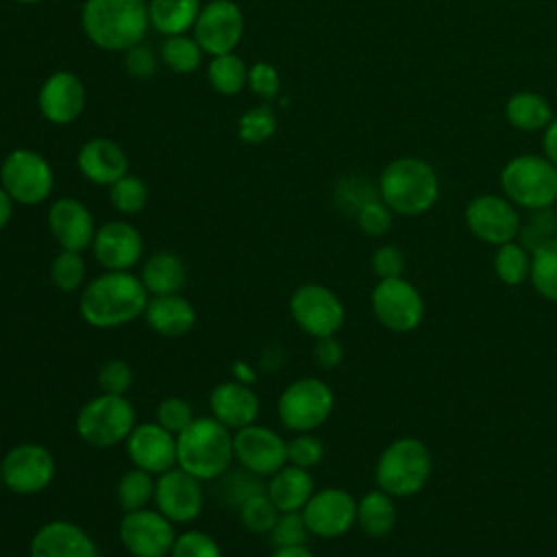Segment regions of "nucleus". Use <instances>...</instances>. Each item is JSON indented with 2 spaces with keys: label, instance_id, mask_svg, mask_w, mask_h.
<instances>
[{
  "label": "nucleus",
  "instance_id": "obj_13",
  "mask_svg": "<svg viewBox=\"0 0 557 557\" xmlns=\"http://www.w3.org/2000/svg\"><path fill=\"white\" fill-rule=\"evenodd\" d=\"M174 527L154 507H144L124 511L117 524V537L131 557H170L176 540Z\"/></svg>",
  "mask_w": 557,
  "mask_h": 557
},
{
  "label": "nucleus",
  "instance_id": "obj_30",
  "mask_svg": "<svg viewBox=\"0 0 557 557\" xmlns=\"http://www.w3.org/2000/svg\"><path fill=\"white\" fill-rule=\"evenodd\" d=\"M398 520L394 496L383 490H370L357 500V524L370 537H385Z\"/></svg>",
  "mask_w": 557,
  "mask_h": 557
},
{
  "label": "nucleus",
  "instance_id": "obj_16",
  "mask_svg": "<svg viewBox=\"0 0 557 557\" xmlns=\"http://www.w3.org/2000/svg\"><path fill=\"white\" fill-rule=\"evenodd\" d=\"M233 453L239 468L268 479L287 463V442L265 424H248L233 431Z\"/></svg>",
  "mask_w": 557,
  "mask_h": 557
},
{
  "label": "nucleus",
  "instance_id": "obj_17",
  "mask_svg": "<svg viewBox=\"0 0 557 557\" xmlns=\"http://www.w3.org/2000/svg\"><path fill=\"white\" fill-rule=\"evenodd\" d=\"M302 518L309 535L335 540L346 535L357 524V500L348 490L342 487L315 490L302 507Z\"/></svg>",
  "mask_w": 557,
  "mask_h": 557
},
{
  "label": "nucleus",
  "instance_id": "obj_28",
  "mask_svg": "<svg viewBox=\"0 0 557 557\" xmlns=\"http://www.w3.org/2000/svg\"><path fill=\"white\" fill-rule=\"evenodd\" d=\"M137 276L150 296H168L181 294L187 278V270L176 252L157 250L141 263Z\"/></svg>",
  "mask_w": 557,
  "mask_h": 557
},
{
  "label": "nucleus",
  "instance_id": "obj_38",
  "mask_svg": "<svg viewBox=\"0 0 557 557\" xmlns=\"http://www.w3.org/2000/svg\"><path fill=\"white\" fill-rule=\"evenodd\" d=\"M161 57L165 65L176 74H191L198 70L202 59V48L194 37L170 35L161 46Z\"/></svg>",
  "mask_w": 557,
  "mask_h": 557
},
{
  "label": "nucleus",
  "instance_id": "obj_22",
  "mask_svg": "<svg viewBox=\"0 0 557 557\" xmlns=\"http://www.w3.org/2000/svg\"><path fill=\"white\" fill-rule=\"evenodd\" d=\"M48 228L63 250L83 252L91 248L96 222L91 211L76 198H59L48 209Z\"/></svg>",
  "mask_w": 557,
  "mask_h": 557
},
{
  "label": "nucleus",
  "instance_id": "obj_40",
  "mask_svg": "<svg viewBox=\"0 0 557 557\" xmlns=\"http://www.w3.org/2000/svg\"><path fill=\"white\" fill-rule=\"evenodd\" d=\"M278 513L281 511L276 509V505L270 500V496L265 492L250 496L246 503H242L237 507L242 527L255 535H268L270 529L274 527Z\"/></svg>",
  "mask_w": 557,
  "mask_h": 557
},
{
  "label": "nucleus",
  "instance_id": "obj_20",
  "mask_svg": "<svg viewBox=\"0 0 557 557\" xmlns=\"http://www.w3.org/2000/svg\"><path fill=\"white\" fill-rule=\"evenodd\" d=\"M126 457L135 468L161 474L176 466V435L159 422H139L124 442Z\"/></svg>",
  "mask_w": 557,
  "mask_h": 557
},
{
  "label": "nucleus",
  "instance_id": "obj_29",
  "mask_svg": "<svg viewBox=\"0 0 557 557\" xmlns=\"http://www.w3.org/2000/svg\"><path fill=\"white\" fill-rule=\"evenodd\" d=\"M555 117L550 102L537 91H516L505 102V120L520 133H540Z\"/></svg>",
  "mask_w": 557,
  "mask_h": 557
},
{
  "label": "nucleus",
  "instance_id": "obj_2",
  "mask_svg": "<svg viewBox=\"0 0 557 557\" xmlns=\"http://www.w3.org/2000/svg\"><path fill=\"white\" fill-rule=\"evenodd\" d=\"M383 202L398 215L416 218L433 209L440 198V178L435 168L420 157H396L379 176Z\"/></svg>",
  "mask_w": 557,
  "mask_h": 557
},
{
  "label": "nucleus",
  "instance_id": "obj_26",
  "mask_svg": "<svg viewBox=\"0 0 557 557\" xmlns=\"http://www.w3.org/2000/svg\"><path fill=\"white\" fill-rule=\"evenodd\" d=\"M196 307L183 294H168V296H150L144 322L163 337H183L196 324Z\"/></svg>",
  "mask_w": 557,
  "mask_h": 557
},
{
  "label": "nucleus",
  "instance_id": "obj_19",
  "mask_svg": "<svg viewBox=\"0 0 557 557\" xmlns=\"http://www.w3.org/2000/svg\"><path fill=\"white\" fill-rule=\"evenodd\" d=\"M91 252L102 270L128 272L144 257V237L126 220H111L96 228Z\"/></svg>",
  "mask_w": 557,
  "mask_h": 557
},
{
  "label": "nucleus",
  "instance_id": "obj_24",
  "mask_svg": "<svg viewBox=\"0 0 557 557\" xmlns=\"http://www.w3.org/2000/svg\"><path fill=\"white\" fill-rule=\"evenodd\" d=\"M85 87L81 78L72 72H54L50 74L39 89V111L52 124H70L85 109Z\"/></svg>",
  "mask_w": 557,
  "mask_h": 557
},
{
  "label": "nucleus",
  "instance_id": "obj_11",
  "mask_svg": "<svg viewBox=\"0 0 557 557\" xmlns=\"http://www.w3.org/2000/svg\"><path fill=\"white\" fill-rule=\"evenodd\" d=\"M289 315L309 337L335 335L346 320L339 296L322 283H302L289 296Z\"/></svg>",
  "mask_w": 557,
  "mask_h": 557
},
{
  "label": "nucleus",
  "instance_id": "obj_36",
  "mask_svg": "<svg viewBox=\"0 0 557 557\" xmlns=\"http://www.w3.org/2000/svg\"><path fill=\"white\" fill-rule=\"evenodd\" d=\"M87 276V263L81 252L76 250H59L50 263V283L63 292L74 294L85 287Z\"/></svg>",
  "mask_w": 557,
  "mask_h": 557
},
{
  "label": "nucleus",
  "instance_id": "obj_32",
  "mask_svg": "<svg viewBox=\"0 0 557 557\" xmlns=\"http://www.w3.org/2000/svg\"><path fill=\"white\" fill-rule=\"evenodd\" d=\"M494 272L500 283L509 287L522 285L531 274V255L520 242H507L496 246L494 255Z\"/></svg>",
  "mask_w": 557,
  "mask_h": 557
},
{
  "label": "nucleus",
  "instance_id": "obj_41",
  "mask_svg": "<svg viewBox=\"0 0 557 557\" xmlns=\"http://www.w3.org/2000/svg\"><path fill=\"white\" fill-rule=\"evenodd\" d=\"M109 200L122 215H137L148 205V185L133 174H124L109 187Z\"/></svg>",
  "mask_w": 557,
  "mask_h": 557
},
{
  "label": "nucleus",
  "instance_id": "obj_44",
  "mask_svg": "<svg viewBox=\"0 0 557 557\" xmlns=\"http://www.w3.org/2000/svg\"><path fill=\"white\" fill-rule=\"evenodd\" d=\"M170 557H224L218 540L200 529L176 533Z\"/></svg>",
  "mask_w": 557,
  "mask_h": 557
},
{
  "label": "nucleus",
  "instance_id": "obj_9",
  "mask_svg": "<svg viewBox=\"0 0 557 557\" xmlns=\"http://www.w3.org/2000/svg\"><path fill=\"white\" fill-rule=\"evenodd\" d=\"M0 187L13 202L35 207L54 189V172L44 154L30 148L11 150L0 165Z\"/></svg>",
  "mask_w": 557,
  "mask_h": 557
},
{
  "label": "nucleus",
  "instance_id": "obj_45",
  "mask_svg": "<svg viewBox=\"0 0 557 557\" xmlns=\"http://www.w3.org/2000/svg\"><path fill=\"white\" fill-rule=\"evenodd\" d=\"M96 383L102 394H115V396H126V392L133 385V368L117 357H111L100 363Z\"/></svg>",
  "mask_w": 557,
  "mask_h": 557
},
{
  "label": "nucleus",
  "instance_id": "obj_37",
  "mask_svg": "<svg viewBox=\"0 0 557 557\" xmlns=\"http://www.w3.org/2000/svg\"><path fill=\"white\" fill-rule=\"evenodd\" d=\"M555 237H557V209L555 207L527 211V215L520 222L518 242L529 252H533L537 246H542Z\"/></svg>",
  "mask_w": 557,
  "mask_h": 557
},
{
  "label": "nucleus",
  "instance_id": "obj_12",
  "mask_svg": "<svg viewBox=\"0 0 557 557\" xmlns=\"http://www.w3.org/2000/svg\"><path fill=\"white\" fill-rule=\"evenodd\" d=\"M370 305L374 318L392 333H409L424 318V300L418 287L403 276L379 278Z\"/></svg>",
  "mask_w": 557,
  "mask_h": 557
},
{
  "label": "nucleus",
  "instance_id": "obj_31",
  "mask_svg": "<svg viewBox=\"0 0 557 557\" xmlns=\"http://www.w3.org/2000/svg\"><path fill=\"white\" fill-rule=\"evenodd\" d=\"M200 0H150L148 15L150 24L161 35H183L196 24L200 13Z\"/></svg>",
  "mask_w": 557,
  "mask_h": 557
},
{
  "label": "nucleus",
  "instance_id": "obj_58",
  "mask_svg": "<svg viewBox=\"0 0 557 557\" xmlns=\"http://www.w3.org/2000/svg\"><path fill=\"white\" fill-rule=\"evenodd\" d=\"M20 4H37V2H44V0H15Z\"/></svg>",
  "mask_w": 557,
  "mask_h": 557
},
{
  "label": "nucleus",
  "instance_id": "obj_7",
  "mask_svg": "<svg viewBox=\"0 0 557 557\" xmlns=\"http://www.w3.org/2000/svg\"><path fill=\"white\" fill-rule=\"evenodd\" d=\"M135 407L126 396L96 394L76 413V435L91 448H113L124 444L135 429Z\"/></svg>",
  "mask_w": 557,
  "mask_h": 557
},
{
  "label": "nucleus",
  "instance_id": "obj_33",
  "mask_svg": "<svg viewBox=\"0 0 557 557\" xmlns=\"http://www.w3.org/2000/svg\"><path fill=\"white\" fill-rule=\"evenodd\" d=\"M117 503L124 511H135L150 507L154 496V474L141 470V468H128L115 485Z\"/></svg>",
  "mask_w": 557,
  "mask_h": 557
},
{
  "label": "nucleus",
  "instance_id": "obj_49",
  "mask_svg": "<svg viewBox=\"0 0 557 557\" xmlns=\"http://www.w3.org/2000/svg\"><path fill=\"white\" fill-rule=\"evenodd\" d=\"M374 196H379V187H374L372 183H368L361 176H348V178L339 181L337 189H335V200H337L339 209L350 215H355L357 209Z\"/></svg>",
  "mask_w": 557,
  "mask_h": 557
},
{
  "label": "nucleus",
  "instance_id": "obj_1",
  "mask_svg": "<svg viewBox=\"0 0 557 557\" xmlns=\"http://www.w3.org/2000/svg\"><path fill=\"white\" fill-rule=\"evenodd\" d=\"M150 294L137 274L104 270L85 283L78 296L81 318L100 331H111L144 318Z\"/></svg>",
  "mask_w": 557,
  "mask_h": 557
},
{
  "label": "nucleus",
  "instance_id": "obj_51",
  "mask_svg": "<svg viewBox=\"0 0 557 557\" xmlns=\"http://www.w3.org/2000/svg\"><path fill=\"white\" fill-rule=\"evenodd\" d=\"M370 265H372V272L379 276V278H396V276H403V270H405V255L398 246L394 244H383L379 246L372 257H370Z\"/></svg>",
  "mask_w": 557,
  "mask_h": 557
},
{
  "label": "nucleus",
  "instance_id": "obj_6",
  "mask_svg": "<svg viewBox=\"0 0 557 557\" xmlns=\"http://www.w3.org/2000/svg\"><path fill=\"white\" fill-rule=\"evenodd\" d=\"M431 453L416 437H398L383 448L374 466L376 487L396 498L418 494L431 476Z\"/></svg>",
  "mask_w": 557,
  "mask_h": 557
},
{
  "label": "nucleus",
  "instance_id": "obj_47",
  "mask_svg": "<svg viewBox=\"0 0 557 557\" xmlns=\"http://www.w3.org/2000/svg\"><path fill=\"white\" fill-rule=\"evenodd\" d=\"M194 418L196 416H194L191 405L181 396L163 398L154 411V422H159L163 429H168L174 435L183 433L194 422Z\"/></svg>",
  "mask_w": 557,
  "mask_h": 557
},
{
  "label": "nucleus",
  "instance_id": "obj_56",
  "mask_svg": "<svg viewBox=\"0 0 557 557\" xmlns=\"http://www.w3.org/2000/svg\"><path fill=\"white\" fill-rule=\"evenodd\" d=\"M270 557H315L305 544L298 546H276Z\"/></svg>",
  "mask_w": 557,
  "mask_h": 557
},
{
  "label": "nucleus",
  "instance_id": "obj_5",
  "mask_svg": "<svg viewBox=\"0 0 557 557\" xmlns=\"http://www.w3.org/2000/svg\"><path fill=\"white\" fill-rule=\"evenodd\" d=\"M498 185L503 196L518 209L533 211L555 207L557 165H553L544 154L522 152L500 168Z\"/></svg>",
  "mask_w": 557,
  "mask_h": 557
},
{
  "label": "nucleus",
  "instance_id": "obj_4",
  "mask_svg": "<svg viewBox=\"0 0 557 557\" xmlns=\"http://www.w3.org/2000/svg\"><path fill=\"white\" fill-rule=\"evenodd\" d=\"M81 22L98 48L128 50L146 37L150 15L144 0H85Z\"/></svg>",
  "mask_w": 557,
  "mask_h": 557
},
{
  "label": "nucleus",
  "instance_id": "obj_53",
  "mask_svg": "<svg viewBox=\"0 0 557 557\" xmlns=\"http://www.w3.org/2000/svg\"><path fill=\"white\" fill-rule=\"evenodd\" d=\"M344 359V346L339 344V339L335 335H329V337H318L315 344H313V361L324 368V370H331V368H337Z\"/></svg>",
  "mask_w": 557,
  "mask_h": 557
},
{
  "label": "nucleus",
  "instance_id": "obj_42",
  "mask_svg": "<svg viewBox=\"0 0 557 557\" xmlns=\"http://www.w3.org/2000/svg\"><path fill=\"white\" fill-rule=\"evenodd\" d=\"M276 131V115L270 104L255 107L246 111L237 122V135L246 144H263Z\"/></svg>",
  "mask_w": 557,
  "mask_h": 557
},
{
  "label": "nucleus",
  "instance_id": "obj_57",
  "mask_svg": "<svg viewBox=\"0 0 557 557\" xmlns=\"http://www.w3.org/2000/svg\"><path fill=\"white\" fill-rule=\"evenodd\" d=\"M13 200L11 196L0 187V231L7 228V224L11 222V215H13Z\"/></svg>",
  "mask_w": 557,
  "mask_h": 557
},
{
  "label": "nucleus",
  "instance_id": "obj_8",
  "mask_svg": "<svg viewBox=\"0 0 557 557\" xmlns=\"http://www.w3.org/2000/svg\"><path fill=\"white\" fill-rule=\"evenodd\" d=\"M335 407L331 385L318 376H300L285 385L276 400L278 422L292 433H311L322 426Z\"/></svg>",
  "mask_w": 557,
  "mask_h": 557
},
{
  "label": "nucleus",
  "instance_id": "obj_48",
  "mask_svg": "<svg viewBox=\"0 0 557 557\" xmlns=\"http://www.w3.org/2000/svg\"><path fill=\"white\" fill-rule=\"evenodd\" d=\"M322 457H324V444L313 431L296 433L287 442V463H292V466L311 470L313 466H318L322 461Z\"/></svg>",
  "mask_w": 557,
  "mask_h": 557
},
{
  "label": "nucleus",
  "instance_id": "obj_23",
  "mask_svg": "<svg viewBox=\"0 0 557 557\" xmlns=\"http://www.w3.org/2000/svg\"><path fill=\"white\" fill-rule=\"evenodd\" d=\"M209 416L228 426L231 431L255 424L261 413V398L252 385L239 383L235 379L218 383L209 392Z\"/></svg>",
  "mask_w": 557,
  "mask_h": 557
},
{
  "label": "nucleus",
  "instance_id": "obj_54",
  "mask_svg": "<svg viewBox=\"0 0 557 557\" xmlns=\"http://www.w3.org/2000/svg\"><path fill=\"white\" fill-rule=\"evenodd\" d=\"M542 154L557 165V115L550 120V124L542 131Z\"/></svg>",
  "mask_w": 557,
  "mask_h": 557
},
{
  "label": "nucleus",
  "instance_id": "obj_35",
  "mask_svg": "<svg viewBox=\"0 0 557 557\" xmlns=\"http://www.w3.org/2000/svg\"><path fill=\"white\" fill-rule=\"evenodd\" d=\"M209 83L218 94H239L242 87L248 83V67L233 52L218 54L209 63Z\"/></svg>",
  "mask_w": 557,
  "mask_h": 557
},
{
  "label": "nucleus",
  "instance_id": "obj_15",
  "mask_svg": "<svg viewBox=\"0 0 557 557\" xmlns=\"http://www.w3.org/2000/svg\"><path fill=\"white\" fill-rule=\"evenodd\" d=\"M152 505L174 524H189L200 518L205 509L202 481L174 466L154 476Z\"/></svg>",
  "mask_w": 557,
  "mask_h": 557
},
{
  "label": "nucleus",
  "instance_id": "obj_21",
  "mask_svg": "<svg viewBox=\"0 0 557 557\" xmlns=\"http://www.w3.org/2000/svg\"><path fill=\"white\" fill-rule=\"evenodd\" d=\"M28 557H100L94 537L72 520L44 522L30 537Z\"/></svg>",
  "mask_w": 557,
  "mask_h": 557
},
{
  "label": "nucleus",
  "instance_id": "obj_3",
  "mask_svg": "<svg viewBox=\"0 0 557 557\" xmlns=\"http://www.w3.org/2000/svg\"><path fill=\"white\" fill-rule=\"evenodd\" d=\"M233 461V431L213 416L194 418L176 435V466L202 483L218 481Z\"/></svg>",
  "mask_w": 557,
  "mask_h": 557
},
{
  "label": "nucleus",
  "instance_id": "obj_34",
  "mask_svg": "<svg viewBox=\"0 0 557 557\" xmlns=\"http://www.w3.org/2000/svg\"><path fill=\"white\" fill-rule=\"evenodd\" d=\"M529 278L542 298L557 302V237L531 252Z\"/></svg>",
  "mask_w": 557,
  "mask_h": 557
},
{
  "label": "nucleus",
  "instance_id": "obj_55",
  "mask_svg": "<svg viewBox=\"0 0 557 557\" xmlns=\"http://www.w3.org/2000/svg\"><path fill=\"white\" fill-rule=\"evenodd\" d=\"M231 372H233V379L239 381V383H246V385H252L257 381V374H255V368L244 361V359H237L233 366H231Z\"/></svg>",
  "mask_w": 557,
  "mask_h": 557
},
{
  "label": "nucleus",
  "instance_id": "obj_46",
  "mask_svg": "<svg viewBox=\"0 0 557 557\" xmlns=\"http://www.w3.org/2000/svg\"><path fill=\"white\" fill-rule=\"evenodd\" d=\"M270 542L276 546H298L309 537V529L305 524L302 511H281L274 527L268 533Z\"/></svg>",
  "mask_w": 557,
  "mask_h": 557
},
{
  "label": "nucleus",
  "instance_id": "obj_25",
  "mask_svg": "<svg viewBox=\"0 0 557 557\" xmlns=\"http://www.w3.org/2000/svg\"><path fill=\"white\" fill-rule=\"evenodd\" d=\"M76 163L81 174L96 185L111 187L117 178L128 174V159L124 150L107 137H94L85 141L78 150Z\"/></svg>",
  "mask_w": 557,
  "mask_h": 557
},
{
  "label": "nucleus",
  "instance_id": "obj_50",
  "mask_svg": "<svg viewBox=\"0 0 557 557\" xmlns=\"http://www.w3.org/2000/svg\"><path fill=\"white\" fill-rule=\"evenodd\" d=\"M248 85L250 89L265 98V100H272L278 96L281 91V76L276 72V67L268 61H257L250 70H248Z\"/></svg>",
  "mask_w": 557,
  "mask_h": 557
},
{
  "label": "nucleus",
  "instance_id": "obj_27",
  "mask_svg": "<svg viewBox=\"0 0 557 557\" xmlns=\"http://www.w3.org/2000/svg\"><path fill=\"white\" fill-rule=\"evenodd\" d=\"M313 492L311 472L292 463H285L265 481V494L278 511H302Z\"/></svg>",
  "mask_w": 557,
  "mask_h": 557
},
{
  "label": "nucleus",
  "instance_id": "obj_14",
  "mask_svg": "<svg viewBox=\"0 0 557 557\" xmlns=\"http://www.w3.org/2000/svg\"><path fill=\"white\" fill-rule=\"evenodd\" d=\"M463 222L476 239L490 246H503L518 239L522 215L503 194H481L466 205Z\"/></svg>",
  "mask_w": 557,
  "mask_h": 557
},
{
  "label": "nucleus",
  "instance_id": "obj_43",
  "mask_svg": "<svg viewBox=\"0 0 557 557\" xmlns=\"http://www.w3.org/2000/svg\"><path fill=\"white\" fill-rule=\"evenodd\" d=\"M352 218H355L359 231L366 233L368 237H383L385 233H389V228L394 224V211L383 202L381 194L370 198L368 202H363Z\"/></svg>",
  "mask_w": 557,
  "mask_h": 557
},
{
  "label": "nucleus",
  "instance_id": "obj_52",
  "mask_svg": "<svg viewBox=\"0 0 557 557\" xmlns=\"http://www.w3.org/2000/svg\"><path fill=\"white\" fill-rule=\"evenodd\" d=\"M124 65H126L128 74H133L137 78H150L157 72V57L148 46L137 44L126 50Z\"/></svg>",
  "mask_w": 557,
  "mask_h": 557
},
{
  "label": "nucleus",
  "instance_id": "obj_10",
  "mask_svg": "<svg viewBox=\"0 0 557 557\" xmlns=\"http://www.w3.org/2000/svg\"><path fill=\"white\" fill-rule=\"evenodd\" d=\"M57 476L54 455L37 442L11 446L0 459V483L17 496H35Z\"/></svg>",
  "mask_w": 557,
  "mask_h": 557
},
{
  "label": "nucleus",
  "instance_id": "obj_39",
  "mask_svg": "<svg viewBox=\"0 0 557 557\" xmlns=\"http://www.w3.org/2000/svg\"><path fill=\"white\" fill-rule=\"evenodd\" d=\"M218 492H220V498L226 503V505H233V507H239L242 503H246L250 496L259 494V492H265V483L261 476L239 468V470H226L220 479H218Z\"/></svg>",
  "mask_w": 557,
  "mask_h": 557
},
{
  "label": "nucleus",
  "instance_id": "obj_18",
  "mask_svg": "<svg viewBox=\"0 0 557 557\" xmlns=\"http://www.w3.org/2000/svg\"><path fill=\"white\" fill-rule=\"evenodd\" d=\"M244 35V15L231 0H211L205 4L194 24V39L202 52L218 57L233 52Z\"/></svg>",
  "mask_w": 557,
  "mask_h": 557
}]
</instances>
